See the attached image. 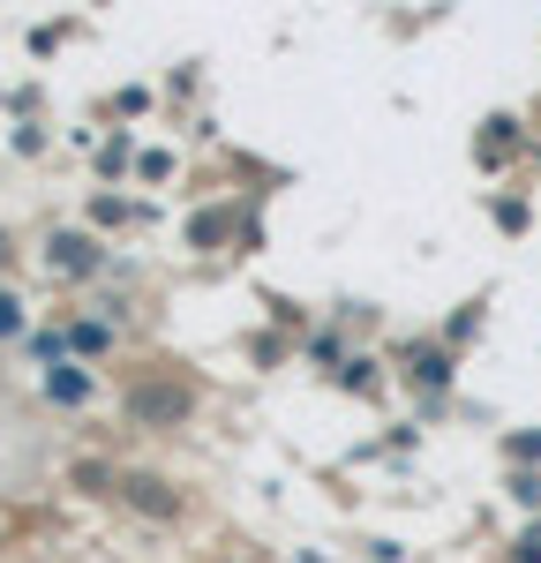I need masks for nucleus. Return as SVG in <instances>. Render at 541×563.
I'll list each match as a JSON object with an SVG mask.
<instances>
[{
	"instance_id": "nucleus-1",
	"label": "nucleus",
	"mask_w": 541,
	"mask_h": 563,
	"mask_svg": "<svg viewBox=\"0 0 541 563\" xmlns=\"http://www.w3.org/2000/svg\"><path fill=\"white\" fill-rule=\"evenodd\" d=\"M129 413L135 421H158V429H174L180 413H188V390H174V384H143L129 398Z\"/></svg>"
},
{
	"instance_id": "nucleus-2",
	"label": "nucleus",
	"mask_w": 541,
	"mask_h": 563,
	"mask_svg": "<svg viewBox=\"0 0 541 563\" xmlns=\"http://www.w3.org/2000/svg\"><path fill=\"white\" fill-rule=\"evenodd\" d=\"M45 263H53V271H68V278H84V271H98V241H90V233H53Z\"/></svg>"
},
{
	"instance_id": "nucleus-3",
	"label": "nucleus",
	"mask_w": 541,
	"mask_h": 563,
	"mask_svg": "<svg viewBox=\"0 0 541 563\" xmlns=\"http://www.w3.org/2000/svg\"><path fill=\"white\" fill-rule=\"evenodd\" d=\"M129 504H135V511H151V519H174V488H166V481H151V474L129 481Z\"/></svg>"
},
{
	"instance_id": "nucleus-4",
	"label": "nucleus",
	"mask_w": 541,
	"mask_h": 563,
	"mask_svg": "<svg viewBox=\"0 0 541 563\" xmlns=\"http://www.w3.org/2000/svg\"><path fill=\"white\" fill-rule=\"evenodd\" d=\"M45 398L76 406V398H90V376H84V368H45Z\"/></svg>"
},
{
	"instance_id": "nucleus-5",
	"label": "nucleus",
	"mask_w": 541,
	"mask_h": 563,
	"mask_svg": "<svg viewBox=\"0 0 541 563\" xmlns=\"http://www.w3.org/2000/svg\"><path fill=\"white\" fill-rule=\"evenodd\" d=\"M406 361H413V376H421L429 390H444V384H451V361H444V353H429V346H421V353H406Z\"/></svg>"
},
{
	"instance_id": "nucleus-6",
	"label": "nucleus",
	"mask_w": 541,
	"mask_h": 563,
	"mask_svg": "<svg viewBox=\"0 0 541 563\" xmlns=\"http://www.w3.org/2000/svg\"><path fill=\"white\" fill-rule=\"evenodd\" d=\"M15 331H23V301H15V294H0V339H15Z\"/></svg>"
},
{
	"instance_id": "nucleus-7",
	"label": "nucleus",
	"mask_w": 541,
	"mask_h": 563,
	"mask_svg": "<svg viewBox=\"0 0 541 563\" xmlns=\"http://www.w3.org/2000/svg\"><path fill=\"white\" fill-rule=\"evenodd\" d=\"M188 233H196V241L211 249V241H219V233H225V218H219V211H203V218H196V225H188Z\"/></svg>"
},
{
	"instance_id": "nucleus-8",
	"label": "nucleus",
	"mask_w": 541,
	"mask_h": 563,
	"mask_svg": "<svg viewBox=\"0 0 541 563\" xmlns=\"http://www.w3.org/2000/svg\"><path fill=\"white\" fill-rule=\"evenodd\" d=\"M511 496H519V504H541V474H519V481H511Z\"/></svg>"
},
{
	"instance_id": "nucleus-9",
	"label": "nucleus",
	"mask_w": 541,
	"mask_h": 563,
	"mask_svg": "<svg viewBox=\"0 0 541 563\" xmlns=\"http://www.w3.org/2000/svg\"><path fill=\"white\" fill-rule=\"evenodd\" d=\"M511 451H519V459H541V429L534 435H511Z\"/></svg>"
}]
</instances>
